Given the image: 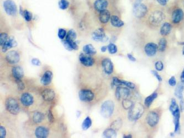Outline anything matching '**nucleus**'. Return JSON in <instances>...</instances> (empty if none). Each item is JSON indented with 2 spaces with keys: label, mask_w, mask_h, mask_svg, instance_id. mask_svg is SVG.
Wrapping results in <instances>:
<instances>
[{
  "label": "nucleus",
  "mask_w": 184,
  "mask_h": 138,
  "mask_svg": "<svg viewBox=\"0 0 184 138\" xmlns=\"http://www.w3.org/2000/svg\"><path fill=\"white\" fill-rule=\"evenodd\" d=\"M143 106L140 103L134 104L133 106L129 109L128 120L130 121H136L139 120L144 113Z\"/></svg>",
  "instance_id": "obj_1"
},
{
  "label": "nucleus",
  "mask_w": 184,
  "mask_h": 138,
  "mask_svg": "<svg viewBox=\"0 0 184 138\" xmlns=\"http://www.w3.org/2000/svg\"><path fill=\"white\" fill-rule=\"evenodd\" d=\"M115 109V104L111 100L104 101L101 106L100 113L105 118L111 117Z\"/></svg>",
  "instance_id": "obj_2"
},
{
  "label": "nucleus",
  "mask_w": 184,
  "mask_h": 138,
  "mask_svg": "<svg viewBox=\"0 0 184 138\" xmlns=\"http://www.w3.org/2000/svg\"><path fill=\"white\" fill-rule=\"evenodd\" d=\"M6 108L11 114L17 115L19 112V106L17 101L12 97L8 98L6 100Z\"/></svg>",
  "instance_id": "obj_3"
},
{
  "label": "nucleus",
  "mask_w": 184,
  "mask_h": 138,
  "mask_svg": "<svg viewBox=\"0 0 184 138\" xmlns=\"http://www.w3.org/2000/svg\"><path fill=\"white\" fill-rule=\"evenodd\" d=\"M148 12V8L146 5L141 2H136L134 4L133 13L135 17L138 18L144 17Z\"/></svg>",
  "instance_id": "obj_4"
},
{
  "label": "nucleus",
  "mask_w": 184,
  "mask_h": 138,
  "mask_svg": "<svg viewBox=\"0 0 184 138\" xmlns=\"http://www.w3.org/2000/svg\"><path fill=\"white\" fill-rule=\"evenodd\" d=\"M130 94L129 88L127 87H123L122 86H118L116 87L115 91V96L118 100H123L124 99L128 98Z\"/></svg>",
  "instance_id": "obj_5"
},
{
  "label": "nucleus",
  "mask_w": 184,
  "mask_h": 138,
  "mask_svg": "<svg viewBox=\"0 0 184 138\" xmlns=\"http://www.w3.org/2000/svg\"><path fill=\"white\" fill-rule=\"evenodd\" d=\"M3 7L6 12L10 16H15L17 10L16 3L12 0H6L3 3Z\"/></svg>",
  "instance_id": "obj_6"
},
{
  "label": "nucleus",
  "mask_w": 184,
  "mask_h": 138,
  "mask_svg": "<svg viewBox=\"0 0 184 138\" xmlns=\"http://www.w3.org/2000/svg\"><path fill=\"white\" fill-rule=\"evenodd\" d=\"M165 18V15L162 11H155L150 14L149 21L153 25H157L162 22Z\"/></svg>",
  "instance_id": "obj_7"
},
{
  "label": "nucleus",
  "mask_w": 184,
  "mask_h": 138,
  "mask_svg": "<svg viewBox=\"0 0 184 138\" xmlns=\"http://www.w3.org/2000/svg\"><path fill=\"white\" fill-rule=\"evenodd\" d=\"M120 86H125L131 89H134L136 87V85H134L133 83L128 82L125 80H120L117 77H113L111 82V87L112 88H113L115 87H118Z\"/></svg>",
  "instance_id": "obj_8"
},
{
  "label": "nucleus",
  "mask_w": 184,
  "mask_h": 138,
  "mask_svg": "<svg viewBox=\"0 0 184 138\" xmlns=\"http://www.w3.org/2000/svg\"><path fill=\"white\" fill-rule=\"evenodd\" d=\"M147 124L151 127H154L157 124L159 121V116L156 112L150 111L146 117Z\"/></svg>",
  "instance_id": "obj_9"
},
{
  "label": "nucleus",
  "mask_w": 184,
  "mask_h": 138,
  "mask_svg": "<svg viewBox=\"0 0 184 138\" xmlns=\"http://www.w3.org/2000/svg\"><path fill=\"white\" fill-rule=\"evenodd\" d=\"M92 36L93 40L97 42H106L108 40V38L107 37V35L104 33V30L102 28L96 29L92 33Z\"/></svg>",
  "instance_id": "obj_10"
},
{
  "label": "nucleus",
  "mask_w": 184,
  "mask_h": 138,
  "mask_svg": "<svg viewBox=\"0 0 184 138\" xmlns=\"http://www.w3.org/2000/svg\"><path fill=\"white\" fill-rule=\"evenodd\" d=\"M79 97L83 102H90L93 99L95 95L92 91L90 90H81L79 92Z\"/></svg>",
  "instance_id": "obj_11"
},
{
  "label": "nucleus",
  "mask_w": 184,
  "mask_h": 138,
  "mask_svg": "<svg viewBox=\"0 0 184 138\" xmlns=\"http://www.w3.org/2000/svg\"><path fill=\"white\" fill-rule=\"evenodd\" d=\"M6 60L9 64H17L20 60V55L17 51H10L6 55Z\"/></svg>",
  "instance_id": "obj_12"
},
{
  "label": "nucleus",
  "mask_w": 184,
  "mask_h": 138,
  "mask_svg": "<svg viewBox=\"0 0 184 138\" xmlns=\"http://www.w3.org/2000/svg\"><path fill=\"white\" fill-rule=\"evenodd\" d=\"M79 60L81 64L86 67H91L95 63V60L91 56L84 54H80Z\"/></svg>",
  "instance_id": "obj_13"
},
{
  "label": "nucleus",
  "mask_w": 184,
  "mask_h": 138,
  "mask_svg": "<svg viewBox=\"0 0 184 138\" xmlns=\"http://www.w3.org/2000/svg\"><path fill=\"white\" fill-rule=\"evenodd\" d=\"M158 50V45L154 43H148L144 47L145 53L148 56H153L157 53Z\"/></svg>",
  "instance_id": "obj_14"
},
{
  "label": "nucleus",
  "mask_w": 184,
  "mask_h": 138,
  "mask_svg": "<svg viewBox=\"0 0 184 138\" xmlns=\"http://www.w3.org/2000/svg\"><path fill=\"white\" fill-rule=\"evenodd\" d=\"M20 101L24 106L30 107L34 103V98L31 94L25 92L21 96Z\"/></svg>",
  "instance_id": "obj_15"
},
{
  "label": "nucleus",
  "mask_w": 184,
  "mask_h": 138,
  "mask_svg": "<svg viewBox=\"0 0 184 138\" xmlns=\"http://www.w3.org/2000/svg\"><path fill=\"white\" fill-rule=\"evenodd\" d=\"M102 66L104 72L107 75L112 74L113 72V64L108 58H105L102 61Z\"/></svg>",
  "instance_id": "obj_16"
},
{
  "label": "nucleus",
  "mask_w": 184,
  "mask_h": 138,
  "mask_svg": "<svg viewBox=\"0 0 184 138\" xmlns=\"http://www.w3.org/2000/svg\"><path fill=\"white\" fill-rule=\"evenodd\" d=\"M184 13L181 8H177L172 13V21L174 24H178L182 21L184 18Z\"/></svg>",
  "instance_id": "obj_17"
},
{
  "label": "nucleus",
  "mask_w": 184,
  "mask_h": 138,
  "mask_svg": "<svg viewBox=\"0 0 184 138\" xmlns=\"http://www.w3.org/2000/svg\"><path fill=\"white\" fill-rule=\"evenodd\" d=\"M49 134V130L43 126L38 127L35 130V136L38 138H46Z\"/></svg>",
  "instance_id": "obj_18"
},
{
  "label": "nucleus",
  "mask_w": 184,
  "mask_h": 138,
  "mask_svg": "<svg viewBox=\"0 0 184 138\" xmlns=\"http://www.w3.org/2000/svg\"><path fill=\"white\" fill-rule=\"evenodd\" d=\"M17 42L13 37H10L8 40L4 44L2 47V51L3 53H6L7 51L10 49L11 48L16 47L17 46Z\"/></svg>",
  "instance_id": "obj_19"
},
{
  "label": "nucleus",
  "mask_w": 184,
  "mask_h": 138,
  "mask_svg": "<svg viewBox=\"0 0 184 138\" xmlns=\"http://www.w3.org/2000/svg\"><path fill=\"white\" fill-rule=\"evenodd\" d=\"M42 97L44 101L50 102L53 100L55 97V93L50 88L44 89L42 92Z\"/></svg>",
  "instance_id": "obj_20"
},
{
  "label": "nucleus",
  "mask_w": 184,
  "mask_h": 138,
  "mask_svg": "<svg viewBox=\"0 0 184 138\" xmlns=\"http://www.w3.org/2000/svg\"><path fill=\"white\" fill-rule=\"evenodd\" d=\"M53 77V72L51 71H47L44 72L42 77H41L40 83L44 86H48L51 83Z\"/></svg>",
  "instance_id": "obj_21"
},
{
  "label": "nucleus",
  "mask_w": 184,
  "mask_h": 138,
  "mask_svg": "<svg viewBox=\"0 0 184 138\" xmlns=\"http://www.w3.org/2000/svg\"><path fill=\"white\" fill-rule=\"evenodd\" d=\"M180 109L179 108L171 114L173 116L174 123L175 127L174 133H177L180 129Z\"/></svg>",
  "instance_id": "obj_22"
},
{
  "label": "nucleus",
  "mask_w": 184,
  "mask_h": 138,
  "mask_svg": "<svg viewBox=\"0 0 184 138\" xmlns=\"http://www.w3.org/2000/svg\"><path fill=\"white\" fill-rule=\"evenodd\" d=\"M108 5V2L107 0H96L93 4L94 8L98 12L106 10Z\"/></svg>",
  "instance_id": "obj_23"
},
{
  "label": "nucleus",
  "mask_w": 184,
  "mask_h": 138,
  "mask_svg": "<svg viewBox=\"0 0 184 138\" xmlns=\"http://www.w3.org/2000/svg\"><path fill=\"white\" fill-rule=\"evenodd\" d=\"M12 75L15 80L22 79L24 76V71L21 67H14L12 69Z\"/></svg>",
  "instance_id": "obj_24"
},
{
  "label": "nucleus",
  "mask_w": 184,
  "mask_h": 138,
  "mask_svg": "<svg viewBox=\"0 0 184 138\" xmlns=\"http://www.w3.org/2000/svg\"><path fill=\"white\" fill-rule=\"evenodd\" d=\"M111 14L109 13V11L107 10H104L103 11L100 12V14H99V19L100 21L102 23H107L108 22L109 19H111Z\"/></svg>",
  "instance_id": "obj_25"
},
{
  "label": "nucleus",
  "mask_w": 184,
  "mask_h": 138,
  "mask_svg": "<svg viewBox=\"0 0 184 138\" xmlns=\"http://www.w3.org/2000/svg\"><path fill=\"white\" fill-rule=\"evenodd\" d=\"M172 26L168 22H165L160 28V34L163 36H166L170 33Z\"/></svg>",
  "instance_id": "obj_26"
},
{
  "label": "nucleus",
  "mask_w": 184,
  "mask_h": 138,
  "mask_svg": "<svg viewBox=\"0 0 184 138\" xmlns=\"http://www.w3.org/2000/svg\"><path fill=\"white\" fill-rule=\"evenodd\" d=\"M111 23L113 27L120 28L124 26V22L118 16L113 15L111 17Z\"/></svg>",
  "instance_id": "obj_27"
},
{
  "label": "nucleus",
  "mask_w": 184,
  "mask_h": 138,
  "mask_svg": "<svg viewBox=\"0 0 184 138\" xmlns=\"http://www.w3.org/2000/svg\"><path fill=\"white\" fill-rule=\"evenodd\" d=\"M184 90V83H182L176 86L175 90V95L176 97L179 98L180 100L184 99L183 97V91Z\"/></svg>",
  "instance_id": "obj_28"
},
{
  "label": "nucleus",
  "mask_w": 184,
  "mask_h": 138,
  "mask_svg": "<svg viewBox=\"0 0 184 138\" xmlns=\"http://www.w3.org/2000/svg\"><path fill=\"white\" fill-rule=\"evenodd\" d=\"M83 51L86 54L89 55H93L97 53L96 49L93 47V45L90 44L84 46Z\"/></svg>",
  "instance_id": "obj_29"
},
{
  "label": "nucleus",
  "mask_w": 184,
  "mask_h": 138,
  "mask_svg": "<svg viewBox=\"0 0 184 138\" xmlns=\"http://www.w3.org/2000/svg\"><path fill=\"white\" fill-rule=\"evenodd\" d=\"M44 118H45V116L43 113L40 112H36L33 116L32 120L33 122L36 124H38L42 122L43 120H44Z\"/></svg>",
  "instance_id": "obj_30"
},
{
  "label": "nucleus",
  "mask_w": 184,
  "mask_h": 138,
  "mask_svg": "<svg viewBox=\"0 0 184 138\" xmlns=\"http://www.w3.org/2000/svg\"><path fill=\"white\" fill-rule=\"evenodd\" d=\"M157 92H154L150 96H148L144 100V105L145 107H147V108H149L152 105L153 101L157 98Z\"/></svg>",
  "instance_id": "obj_31"
},
{
  "label": "nucleus",
  "mask_w": 184,
  "mask_h": 138,
  "mask_svg": "<svg viewBox=\"0 0 184 138\" xmlns=\"http://www.w3.org/2000/svg\"><path fill=\"white\" fill-rule=\"evenodd\" d=\"M103 136L105 138H111L116 137L117 136V132L112 128H107L104 130L103 132Z\"/></svg>",
  "instance_id": "obj_32"
},
{
  "label": "nucleus",
  "mask_w": 184,
  "mask_h": 138,
  "mask_svg": "<svg viewBox=\"0 0 184 138\" xmlns=\"http://www.w3.org/2000/svg\"><path fill=\"white\" fill-rule=\"evenodd\" d=\"M76 37H77V35H76L75 30L73 29H70L67 34L65 40L68 42H74L76 39Z\"/></svg>",
  "instance_id": "obj_33"
},
{
  "label": "nucleus",
  "mask_w": 184,
  "mask_h": 138,
  "mask_svg": "<svg viewBox=\"0 0 184 138\" xmlns=\"http://www.w3.org/2000/svg\"><path fill=\"white\" fill-rule=\"evenodd\" d=\"M92 125V120L90 117H87L84 120L83 123L81 124V128L83 130H86L91 127Z\"/></svg>",
  "instance_id": "obj_34"
},
{
  "label": "nucleus",
  "mask_w": 184,
  "mask_h": 138,
  "mask_svg": "<svg viewBox=\"0 0 184 138\" xmlns=\"http://www.w3.org/2000/svg\"><path fill=\"white\" fill-rule=\"evenodd\" d=\"M166 45H167V41L166 40V38H161L158 44V50L160 52L164 51H166Z\"/></svg>",
  "instance_id": "obj_35"
},
{
  "label": "nucleus",
  "mask_w": 184,
  "mask_h": 138,
  "mask_svg": "<svg viewBox=\"0 0 184 138\" xmlns=\"http://www.w3.org/2000/svg\"><path fill=\"white\" fill-rule=\"evenodd\" d=\"M133 102L131 101V100H129V99H128V98L124 99L122 101V104L123 107L125 109H128L129 110L133 106Z\"/></svg>",
  "instance_id": "obj_36"
},
{
  "label": "nucleus",
  "mask_w": 184,
  "mask_h": 138,
  "mask_svg": "<svg viewBox=\"0 0 184 138\" xmlns=\"http://www.w3.org/2000/svg\"><path fill=\"white\" fill-rule=\"evenodd\" d=\"M122 125V120L121 119H117L112 123L111 124V128L114 129L115 130H118L120 129Z\"/></svg>",
  "instance_id": "obj_37"
},
{
  "label": "nucleus",
  "mask_w": 184,
  "mask_h": 138,
  "mask_svg": "<svg viewBox=\"0 0 184 138\" xmlns=\"http://www.w3.org/2000/svg\"><path fill=\"white\" fill-rule=\"evenodd\" d=\"M107 47H108V52L111 54H115L117 52V47L113 43H109L108 45L107 46Z\"/></svg>",
  "instance_id": "obj_38"
},
{
  "label": "nucleus",
  "mask_w": 184,
  "mask_h": 138,
  "mask_svg": "<svg viewBox=\"0 0 184 138\" xmlns=\"http://www.w3.org/2000/svg\"><path fill=\"white\" fill-rule=\"evenodd\" d=\"M179 107L178 104L176 103V101L175 99L173 98L171 101V104L170 108H169V110L170 111L171 113H172L173 112L176 111V109L179 108Z\"/></svg>",
  "instance_id": "obj_39"
},
{
  "label": "nucleus",
  "mask_w": 184,
  "mask_h": 138,
  "mask_svg": "<svg viewBox=\"0 0 184 138\" xmlns=\"http://www.w3.org/2000/svg\"><path fill=\"white\" fill-rule=\"evenodd\" d=\"M8 34L6 33H1L0 34V45L1 47L8 40Z\"/></svg>",
  "instance_id": "obj_40"
},
{
  "label": "nucleus",
  "mask_w": 184,
  "mask_h": 138,
  "mask_svg": "<svg viewBox=\"0 0 184 138\" xmlns=\"http://www.w3.org/2000/svg\"><path fill=\"white\" fill-rule=\"evenodd\" d=\"M69 5V3L67 0H61L59 2V7L61 10H66Z\"/></svg>",
  "instance_id": "obj_41"
},
{
  "label": "nucleus",
  "mask_w": 184,
  "mask_h": 138,
  "mask_svg": "<svg viewBox=\"0 0 184 138\" xmlns=\"http://www.w3.org/2000/svg\"><path fill=\"white\" fill-rule=\"evenodd\" d=\"M23 16L24 17V19L27 22H30L32 20V14L30 11L27 10H24L23 12Z\"/></svg>",
  "instance_id": "obj_42"
},
{
  "label": "nucleus",
  "mask_w": 184,
  "mask_h": 138,
  "mask_svg": "<svg viewBox=\"0 0 184 138\" xmlns=\"http://www.w3.org/2000/svg\"><path fill=\"white\" fill-rule=\"evenodd\" d=\"M16 84L17 85V88L19 91H23L25 88V85L23 81H22L21 79H18V80H15Z\"/></svg>",
  "instance_id": "obj_43"
},
{
  "label": "nucleus",
  "mask_w": 184,
  "mask_h": 138,
  "mask_svg": "<svg viewBox=\"0 0 184 138\" xmlns=\"http://www.w3.org/2000/svg\"><path fill=\"white\" fill-rule=\"evenodd\" d=\"M155 67L158 71H163V69H164V64H163V62L161 61H157L155 64Z\"/></svg>",
  "instance_id": "obj_44"
},
{
  "label": "nucleus",
  "mask_w": 184,
  "mask_h": 138,
  "mask_svg": "<svg viewBox=\"0 0 184 138\" xmlns=\"http://www.w3.org/2000/svg\"><path fill=\"white\" fill-rule=\"evenodd\" d=\"M58 37H59L60 39H61V40L64 39V38L65 37V36H67V32H66V30H65V29L60 28V29H59V30H58Z\"/></svg>",
  "instance_id": "obj_45"
},
{
  "label": "nucleus",
  "mask_w": 184,
  "mask_h": 138,
  "mask_svg": "<svg viewBox=\"0 0 184 138\" xmlns=\"http://www.w3.org/2000/svg\"><path fill=\"white\" fill-rule=\"evenodd\" d=\"M67 44L69 45L70 48L71 49V50H75V51H77V49H79L78 45H77V43L75 42H67Z\"/></svg>",
  "instance_id": "obj_46"
},
{
  "label": "nucleus",
  "mask_w": 184,
  "mask_h": 138,
  "mask_svg": "<svg viewBox=\"0 0 184 138\" xmlns=\"http://www.w3.org/2000/svg\"><path fill=\"white\" fill-rule=\"evenodd\" d=\"M7 131L5 128L2 125L0 126V138H5L6 136Z\"/></svg>",
  "instance_id": "obj_47"
},
{
  "label": "nucleus",
  "mask_w": 184,
  "mask_h": 138,
  "mask_svg": "<svg viewBox=\"0 0 184 138\" xmlns=\"http://www.w3.org/2000/svg\"><path fill=\"white\" fill-rule=\"evenodd\" d=\"M151 72L154 76L155 78L158 80L159 82H162V80H163L162 77H161V76L158 74V72L157 71H155V70H152Z\"/></svg>",
  "instance_id": "obj_48"
},
{
  "label": "nucleus",
  "mask_w": 184,
  "mask_h": 138,
  "mask_svg": "<svg viewBox=\"0 0 184 138\" xmlns=\"http://www.w3.org/2000/svg\"><path fill=\"white\" fill-rule=\"evenodd\" d=\"M169 85L171 86H175L176 85V80L174 76H171L170 79H169L168 81Z\"/></svg>",
  "instance_id": "obj_49"
},
{
  "label": "nucleus",
  "mask_w": 184,
  "mask_h": 138,
  "mask_svg": "<svg viewBox=\"0 0 184 138\" xmlns=\"http://www.w3.org/2000/svg\"><path fill=\"white\" fill-rule=\"evenodd\" d=\"M31 63L33 65L35 66H37V67H39L41 65V62L40 60L37 58H33L32 59V60H31Z\"/></svg>",
  "instance_id": "obj_50"
},
{
  "label": "nucleus",
  "mask_w": 184,
  "mask_h": 138,
  "mask_svg": "<svg viewBox=\"0 0 184 138\" xmlns=\"http://www.w3.org/2000/svg\"><path fill=\"white\" fill-rule=\"evenodd\" d=\"M48 119L49 122L53 123L54 121V117L53 114L51 111V110H49L48 113Z\"/></svg>",
  "instance_id": "obj_51"
},
{
  "label": "nucleus",
  "mask_w": 184,
  "mask_h": 138,
  "mask_svg": "<svg viewBox=\"0 0 184 138\" xmlns=\"http://www.w3.org/2000/svg\"><path fill=\"white\" fill-rule=\"evenodd\" d=\"M127 57L129 59V60H131V61H133V62L136 61V58L132 54H131L128 53L127 54Z\"/></svg>",
  "instance_id": "obj_52"
},
{
  "label": "nucleus",
  "mask_w": 184,
  "mask_h": 138,
  "mask_svg": "<svg viewBox=\"0 0 184 138\" xmlns=\"http://www.w3.org/2000/svg\"><path fill=\"white\" fill-rule=\"evenodd\" d=\"M157 2L160 4V5L166 6L168 2V0H157Z\"/></svg>",
  "instance_id": "obj_53"
},
{
  "label": "nucleus",
  "mask_w": 184,
  "mask_h": 138,
  "mask_svg": "<svg viewBox=\"0 0 184 138\" xmlns=\"http://www.w3.org/2000/svg\"><path fill=\"white\" fill-rule=\"evenodd\" d=\"M180 80H181V82H182V83H184V69H183L182 74H181V76H180Z\"/></svg>",
  "instance_id": "obj_54"
},
{
  "label": "nucleus",
  "mask_w": 184,
  "mask_h": 138,
  "mask_svg": "<svg viewBox=\"0 0 184 138\" xmlns=\"http://www.w3.org/2000/svg\"><path fill=\"white\" fill-rule=\"evenodd\" d=\"M107 49H108V47H107V46H103V47H102L101 48V52H102V53L106 52Z\"/></svg>",
  "instance_id": "obj_55"
},
{
  "label": "nucleus",
  "mask_w": 184,
  "mask_h": 138,
  "mask_svg": "<svg viewBox=\"0 0 184 138\" xmlns=\"http://www.w3.org/2000/svg\"><path fill=\"white\" fill-rule=\"evenodd\" d=\"M123 137L124 138H131L132 137V136L131 134H128V135H124Z\"/></svg>",
  "instance_id": "obj_56"
},
{
  "label": "nucleus",
  "mask_w": 184,
  "mask_h": 138,
  "mask_svg": "<svg viewBox=\"0 0 184 138\" xmlns=\"http://www.w3.org/2000/svg\"><path fill=\"white\" fill-rule=\"evenodd\" d=\"M178 44L180 45H182L184 46V42H181L178 43Z\"/></svg>",
  "instance_id": "obj_57"
},
{
  "label": "nucleus",
  "mask_w": 184,
  "mask_h": 138,
  "mask_svg": "<svg viewBox=\"0 0 184 138\" xmlns=\"http://www.w3.org/2000/svg\"><path fill=\"white\" fill-rule=\"evenodd\" d=\"M182 55L184 56V46H183V48H182Z\"/></svg>",
  "instance_id": "obj_58"
},
{
  "label": "nucleus",
  "mask_w": 184,
  "mask_h": 138,
  "mask_svg": "<svg viewBox=\"0 0 184 138\" xmlns=\"http://www.w3.org/2000/svg\"><path fill=\"white\" fill-rule=\"evenodd\" d=\"M141 0H137V2H141Z\"/></svg>",
  "instance_id": "obj_59"
}]
</instances>
